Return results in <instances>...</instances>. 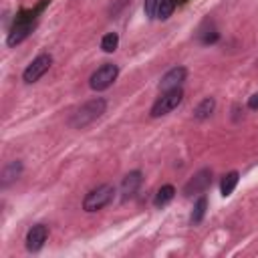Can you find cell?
Instances as JSON below:
<instances>
[{
    "instance_id": "4",
    "label": "cell",
    "mask_w": 258,
    "mask_h": 258,
    "mask_svg": "<svg viewBox=\"0 0 258 258\" xmlns=\"http://www.w3.org/2000/svg\"><path fill=\"white\" fill-rule=\"evenodd\" d=\"M117 75H119L117 64L105 62V64H101V67L91 75L89 87H91L93 91H105V89H109V87L117 81Z\"/></svg>"
},
{
    "instance_id": "2",
    "label": "cell",
    "mask_w": 258,
    "mask_h": 258,
    "mask_svg": "<svg viewBox=\"0 0 258 258\" xmlns=\"http://www.w3.org/2000/svg\"><path fill=\"white\" fill-rule=\"evenodd\" d=\"M113 196H115V187H113V185H109V183L99 185V187L91 189V191L85 196V200H83V210H85V212H97V210L105 208V206L113 200Z\"/></svg>"
},
{
    "instance_id": "15",
    "label": "cell",
    "mask_w": 258,
    "mask_h": 258,
    "mask_svg": "<svg viewBox=\"0 0 258 258\" xmlns=\"http://www.w3.org/2000/svg\"><path fill=\"white\" fill-rule=\"evenodd\" d=\"M173 196H175V187L173 185H161L159 189H157V194H155V200H153V204H155V208H161V206H165V204H169L171 200H173Z\"/></svg>"
},
{
    "instance_id": "1",
    "label": "cell",
    "mask_w": 258,
    "mask_h": 258,
    "mask_svg": "<svg viewBox=\"0 0 258 258\" xmlns=\"http://www.w3.org/2000/svg\"><path fill=\"white\" fill-rule=\"evenodd\" d=\"M105 109H107V101L105 99H101V97H97V99H91V101H87L81 109H77V113L71 117V127H75V129H85L87 125H91L93 121H97L103 113H105Z\"/></svg>"
},
{
    "instance_id": "6",
    "label": "cell",
    "mask_w": 258,
    "mask_h": 258,
    "mask_svg": "<svg viewBox=\"0 0 258 258\" xmlns=\"http://www.w3.org/2000/svg\"><path fill=\"white\" fill-rule=\"evenodd\" d=\"M32 30H34V22H32L30 18H18L16 24L12 26V30L8 32L6 44H8V46H16V44H20L24 38L30 36Z\"/></svg>"
},
{
    "instance_id": "8",
    "label": "cell",
    "mask_w": 258,
    "mask_h": 258,
    "mask_svg": "<svg viewBox=\"0 0 258 258\" xmlns=\"http://www.w3.org/2000/svg\"><path fill=\"white\" fill-rule=\"evenodd\" d=\"M212 183V171L210 169H202L198 171L183 187V196H194V194H202L206 191V187Z\"/></svg>"
},
{
    "instance_id": "9",
    "label": "cell",
    "mask_w": 258,
    "mask_h": 258,
    "mask_svg": "<svg viewBox=\"0 0 258 258\" xmlns=\"http://www.w3.org/2000/svg\"><path fill=\"white\" fill-rule=\"evenodd\" d=\"M46 236H48V228L44 224H36L28 230L26 234V250L28 252H38L44 242H46Z\"/></svg>"
},
{
    "instance_id": "13",
    "label": "cell",
    "mask_w": 258,
    "mask_h": 258,
    "mask_svg": "<svg viewBox=\"0 0 258 258\" xmlns=\"http://www.w3.org/2000/svg\"><path fill=\"white\" fill-rule=\"evenodd\" d=\"M206 210H208V200H206V196H200V198L196 200V204H194V210H191V218H189L191 226H198V224L204 220Z\"/></svg>"
},
{
    "instance_id": "17",
    "label": "cell",
    "mask_w": 258,
    "mask_h": 258,
    "mask_svg": "<svg viewBox=\"0 0 258 258\" xmlns=\"http://www.w3.org/2000/svg\"><path fill=\"white\" fill-rule=\"evenodd\" d=\"M173 10H175V0H159L157 14H155V16H157L159 20H167Z\"/></svg>"
},
{
    "instance_id": "7",
    "label": "cell",
    "mask_w": 258,
    "mask_h": 258,
    "mask_svg": "<svg viewBox=\"0 0 258 258\" xmlns=\"http://www.w3.org/2000/svg\"><path fill=\"white\" fill-rule=\"evenodd\" d=\"M185 77H187L185 67H173V69H169V71H167V73L161 77V81H159V89H161V91L179 89V87L183 85Z\"/></svg>"
},
{
    "instance_id": "11",
    "label": "cell",
    "mask_w": 258,
    "mask_h": 258,
    "mask_svg": "<svg viewBox=\"0 0 258 258\" xmlns=\"http://www.w3.org/2000/svg\"><path fill=\"white\" fill-rule=\"evenodd\" d=\"M214 109H216V101H214L212 97H206V99L200 101V105L194 109V117L200 119V121H204V119H208V117L214 113Z\"/></svg>"
},
{
    "instance_id": "18",
    "label": "cell",
    "mask_w": 258,
    "mask_h": 258,
    "mask_svg": "<svg viewBox=\"0 0 258 258\" xmlns=\"http://www.w3.org/2000/svg\"><path fill=\"white\" fill-rule=\"evenodd\" d=\"M157 6H159V0H145L143 2V12L147 18H153L157 14Z\"/></svg>"
},
{
    "instance_id": "10",
    "label": "cell",
    "mask_w": 258,
    "mask_h": 258,
    "mask_svg": "<svg viewBox=\"0 0 258 258\" xmlns=\"http://www.w3.org/2000/svg\"><path fill=\"white\" fill-rule=\"evenodd\" d=\"M141 181H143L141 171H129V173L123 177V181H121V194H123V200L133 198V196L137 194Z\"/></svg>"
},
{
    "instance_id": "5",
    "label": "cell",
    "mask_w": 258,
    "mask_h": 258,
    "mask_svg": "<svg viewBox=\"0 0 258 258\" xmlns=\"http://www.w3.org/2000/svg\"><path fill=\"white\" fill-rule=\"evenodd\" d=\"M50 64H52V56L48 54V52H44V54H38L26 69H24V73H22V81L24 83H28V85H32V83H36L48 69H50Z\"/></svg>"
},
{
    "instance_id": "14",
    "label": "cell",
    "mask_w": 258,
    "mask_h": 258,
    "mask_svg": "<svg viewBox=\"0 0 258 258\" xmlns=\"http://www.w3.org/2000/svg\"><path fill=\"white\" fill-rule=\"evenodd\" d=\"M238 179H240V173H238V171H230V173L224 175V179H222V183H220V191H222L224 198H228V196L236 189Z\"/></svg>"
},
{
    "instance_id": "16",
    "label": "cell",
    "mask_w": 258,
    "mask_h": 258,
    "mask_svg": "<svg viewBox=\"0 0 258 258\" xmlns=\"http://www.w3.org/2000/svg\"><path fill=\"white\" fill-rule=\"evenodd\" d=\"M117 46H119V34L117 32H109V34H105L101 38L103 52H113V50H117Z\"/></svg>"
},
{
    "instance_id": "12",
    "label": "cell",
    "mask_w": 258,
    "mask_h": 258,
    "mask_svg": "<svg viewBox=\"0 0 258 258\" xmlns=\"http://www.w3.org/2000/svg\"><path fill=\"white\" fill-rule=\"evenodd\" d=\"M22 171V163L20 161H10L4 165L2 169V185H8L10 181H14Z\"/></svg>"
},
{
    "instance_id": "19",
    "label": "cell",
    "mask_w": 258,
    "mask_h": 258,
    "mask_svg": "<svg viewBox=\"0 0 258 258\" xmlns=\"http://www.w3.org/2000/svg\"><path fill=\"white\" fill-rule=\"evenodd\" d=\"M248 107H250V109H254V111L258 109V93H254V95L248 99Z\"/></svg>"
},
{
    "instance_id": "3",
    "label": "cell",
    "mask_w": 258,
    "mask_h": 258,
    "mask_svg": "<svg viewBox=\"0 0 258 258\" xmlns=\"http://www.w3.org/2000/svg\"><path fill=\"white\" fill-rule=\"evenodd\" d=\"M181 99H183V91H181V87H179V89H171V91H163V95L153 103L149 115H151L153 119L163 117V115L171 113V111L181 103Z\"/></svg>"
}]
</instances>
